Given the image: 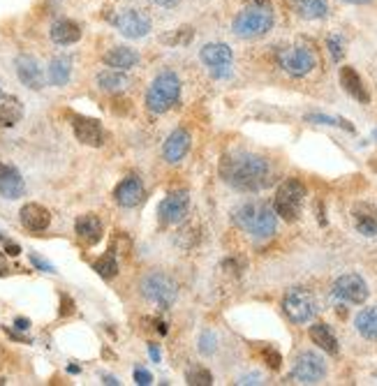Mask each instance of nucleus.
<instances>
[{"instance_id": "1", "label": "nucleus", "mask_w": 377, "mask_h": 386, "mask_svg": "<svg viewBox=\"0 0 377 386\" xmlns=\"http://www.w3.org/2000/svg\"><path fill=\"white\" fill-rule=\"evenodd\" d=\"M220 176L241 192H257L271 183V166L259 155H229L220 164Z\"/></svg>"}, {"instance_id": "2", "label": "nucleus", "mask_w": 377, "mask_h": 386, "mask_svg": "<svg viewBox=\"0 0 377 386\" xmlns=\"http://www.w3.org/2000/svg\"><path fill=\"white\" fill-rule=\"evenodd\" d=\"M276 17L271 5H248L232 21L234 35L241 40H259L273 30Z\"/></svg>"}, {"instance_id": "3", "label": "nucleus", "mask_w": 377, "mask_h": 386, "mask_svg": "<svg viewBox=\"0 0 377 386\" xmlns=\"http://www.w3.org/2000/svg\"><path fill=\"white\" fill-rule=\"evenodd\" d=\"M276 210L269 203L250 201L234 213V222L255 238H269L276 234Z\"/></svg>"}, {"instance_id": "4", "label": "nucleus", "mask_w": 377, "mask_h": 386, "mask_svg": "<svg viewBox=\"0 0 377 386\" xmlns=\"http://www.w3.org/2000/svg\"><path fill=\"white\" fill-rule=\"evenodd\" d=\"M180 100V79L176 72L164 70L146 90V109L150 113H167Z\"/></svg>"}, {"instance_id": "5", "label": "nucleus", "mask_w": 377, "mask_h": 386, "mask_svg": "<svg viewBox=\"0 0 377 386\" xmlns=\"http://www.w3.org/2000/svg\"><path fill=\"white\" fill-rule=\"evenodd\" d=\"M304 201H306V185L299 178H287L278 187L273 199V210L285 222H294L299 220Z\"/></svg>"}, {"instance_id": "6", "label": "nucleus", "mask_w": 377, "mask_h": 386, "mask_svg": "<svg viewBox=\"0 0 377 386\" xmlns=\"http://www.w3.org/2000/svg\"><path fill=\"white\" fill-rule=\"evenodd\" d=\"M283 313L294 324H306L311 322L315 313H318V301H315L313 292L304 290V287H294L283 299Z\"/></svg>"}, {"instance_id": "7", "label": "nucleus", "mask_w": 377, "mask_h": 386, "mask_svg": "<svg viewBox=\"0 0 377 386\" xmlns=\"http://www.w3.org/2000/svg\"><path fill=\"white\" fill-rule=\"evenodd\" d=\"M201 63L206 65L213 79H227L234 67V51L225 42H208L199 51Z\"/></svg>"}, {"instance_id": "8", "label": "nucleus", "mask_w": 377, "mask_h": 386, "mask_svg": "<svg viewBox=\"0 0 377 386\" xmlns=\"http://www.w3.org/2000/svg\"><path fill=\"white\" fill-rule=\"evenodd\" d=\"M141 294H144L148 301H153L155 306L169 310L171 306H174L178 290H176V283L169 276L155 271V273H148L144 280H141Z\"/></svg>"}, {"instance_id": "9", "label": "nucleus", "mask_w": 377, "mask_h": 386, "mask_svg": "<svg viewBox=\"0 0 377 386\" xmlns=\"http://www.w3.org/2000/svg\"><path fill=\"white\" fill-rule=\"evenodd\" d=\"M111 24H114V28L123 37H127V40H141V37H146L150 33V28H153L148 14L141 10H134V7L116 12Z\"/></svg>"}, {"instance_id": "10", "label": "nucleus", "mask_w": 377, "mask_h": 386, "mask_svg": "<svg viewBox=\"0 0 377 386\" xmlns=\"http://www.w3.org/2000/svg\"><path fill=\"white\" fill-rule=\"evenodd\" d=\"M278 65H280L290 77H306V74H311L315 70V65H318V56H315V51L308 47H290L278 54Z\"/></svg>"}, {"instance_id": "11", "label": "nucleus", "mask_w": 377, "mask_h": 386, "mask_svg": "<svg viewBox=\"0 0 377 386\" xmlns=\"http://www.w3.org/2000/svg\"><path fill=\"white\" fill-rule=\"evenodd\" d=\"M292 377L299 384H318L327 377V363H324L320 354L304 352V354H299L297 361H294Z\"/></svg>"}, {"instance_id": "12", "label": "nucleus", "mask_w": 377, "mask_h": 386, "mask_svg": "<svg viewBox=\"0 0 377 386\" xmlns=\"http://www.w3.org/2000/svg\"><path fill=\"white\" fill-rule=\"evenodd\" d=\"M334 296L338 301H345V303H364L368 299V285L366 280L357 276V273H345L334 283Z\"/></svg>"}, {"instance_id": "13", "label": "nucleus", "mask_w": 377, "mask_h": 386, "mask_svg": "<svg viewBox=\"0 0 377 386\" xmlns=\"http://www.w3.org/2000/svg\"><path fill=\"white\" fill-rule=\"evenodd\" d=\"M187 208H190V196H187V192H171L160 201L157 215H160L162 224H178L185 220Z\"/></svg>"}, {"instance_id": "14", "label": "nucleus", "mask_w": 377, "mask_h": 386, "mask_svg": "<svg viewBox=\"0 0 377 386\" xmlns=\"http://www.w3.org/2000/svg\"><path fill=\"white\" fill-rule=\"evenodd\" d=\"M72 130L77 141L86 143V146H102L104 143V130L100 125V120L88 118V116H72Z\"/></svg>"}, {"instance_id": "15", "label": "nucleus", "mask_w": 377, "mask_h": 386, "mask_svg": "<svg viewBox=\"0 0 377 386\" xmlns=\"http://www.w3.org/2000/svg\"><path fill=\"white\" fill-rule=\"evenodd\" d=\"M144 194H146V190H144V183H141L139 176H125L116 185L114 199H116L118 206L134 208V206H139V203L144 201Z\"/></svg>"}, {"instance_id": "16", "label": "nucleus", "mask_w": 377, "mask_h": 386, "mask_svg": "<svg viewBox=\"0 0 377 386\" xmlns=\"http://www.w3.org/2000/svg\"><path fill=\"white\" fill-rule=\"evenodd\" d=\"M14 67H17V77L24 86L33 88V90H42L44 88V72H42V65L37 63L33 56L28 54H21L14 60Z\"/></svg>"}, {"instance_id": "17", "label": "nucleus", "mask_w": 377, "mask_h": 386, "mask_svg": "<svg viewBox=\"0 0 377 386\" xmlns=\"http://www.w3.org/2000/svg\"><path fill=\"white\" fill-rule=\"evenodd\" d=\"M190 143H192L190 132H187L185 127H176V130L167 137V141H164V146H162L164 160H167L169 164L180 162L187 155V150H190Z\"/></svg>"}, {"instance_id": "18", "label": "nucleus", "mask_w": 377, "mask_h": 386, "mask_svg": "<svg viewBox=\"0 0 377 386\" xmlns=\"http://www.w3.org/2000/svg\"><path fill=\"white\" fill-rule=\"evenodd\" d=\"M74 234L79 236L81 243L86 245H97L104 236V227L102 220L93 213H86V215H79L77 222H74Z\"/></svg>"}, {"instance_id": "19", "label": "nucleus", "mask_w": 377, "mask_h": 386, "mask_svg": "<svg viewBox=\"0 0 377 386\" xmlns=\"http://www.w3.org/2000/svg\"><path fill=\"white\" fill-rule=\"evenodd\" d=\"M19 217H21V224L33 234L47 231L51 224V213L44 206H40V203H26L19 210Z\"/></svg>"}, {"instance_id": "20", "label": "nucleus", "mask_w": 377, "mask_h": 386, "mask_svg": "<svg viewBox=\"0 0 377 386\" xmlns=\"http://www.w3.org/2000/svg\"><path fill=\"white\" fill-rule=\"evenodd\" d=\"M0 194L5 199H19V196L26 194V183L21 178V173L10 164L0 162Z\"/></svg>"}, {"instance_id": "21", "label": "nucleus", "mask_w": 377, "mask_h": 386, "mask_svg": "<svg viewBox=\"0 0 377 386\" xmlns=\"http://www.w3.org/2000/svg\"><path fill=\"white\" fill-rule=\"evenodd\" d=\"M49 37L58 47H70L81 40V26L72 19H56L49 28Z\"/></svg>"}, {"instance_id": "22", "label": "nucleus", "mask_w": 377, "mask_h": 386, "mask_svg": "<svg viewBox=\"0 0 377 386\" xmlns=\"http://www.w3.org/2000/svg\"><path fill=\"white\" fill-rule=\"evenodd\" d=\"M139 60H141V56L134 49H130V47H114V49H109L107 54L102 56L104 65L111 67V70H123V72L132 70V67H137Z\"/></svg>"}, {"instance_id": "23", "label": "nucleus", "mask_w": 377, "mask_h": 386, "mask_svg": "<svg viewBox=\"0 0 377 386\" xmlns=\"http://www.w3.org/2000/svg\"><path fill=\"white\" fill-rule=\"evenodd\" d=\"M341 86H343L345 93L352 95L357 102H361V104L371 102V93H368V88L364 86V81H361L359 72L354 70V67H350V65L341 67Z\"/></svg>"}, {"instance_id": "24", "label": "nucleus", "mask_w": 377, "mask_h": 386, "mask_svg": "<svg viewBox=\"0 0 377 386\" xmlns=\"http://www.w3.org/2000/svg\"><path fill=\"white\" fill-rule=\"evenodd\" d=\"M352 220L359 234L364 236H377V208L373 203H357L352 208Z\"/></svg>"}, {"instance_id": "25", "label": "nucleus", "mask_w": 377, "mask_h": 386, "mask_svg": "<svg viewBox=\"0 0 377 386\" xmlns=\"http://www.w3.org/2000/svg\"><path fill=\"white\" fill-rule=\"evenodd\" d=\"M287 5L294 10V14L308 21H318L329 17V3L327 0H287Z\"/></svg>"}, {"instance_id": "26", "label": "nucleus", "mask_w": 377, "mask_h": 386, "mask_svg": "<svg viewBox=\"0 0 377 386\" xmlns=\"http://www.w3.org/2000/svg\"><path fill=\"white\" fill-rule=\"evenodd\" d=\"M47 77L51 86H65L72 77V60L67 56H56L47 67Z\"/></svg>"}, {"instance_id": "27", "label": "nucleus", "mask_w": 377, "mask_h": 386, "mask_svg": "<svg viewBox=\"0 0 377 386\" xmlns=\"http://www.w3.org/2000/svg\"><path fill=\"white\" fill-rule=\"evenodd\" d=\"M311 340L327 354H338V350H341V347H338V338L334 336V331H331L327 324H322V322L313 324L311 327Z\"/></svg>"}, {"instance_id": "28", "label": "nucleus", "mask_w": 377, "mask_h": 386, "mask_svg": "<svg viewBox=\"0 0 377 386\" xmlns=\"http://www.w3.org/2000/svg\"><path fill=\"white\" fill-rule=\"evenodd\" d=\"M354 327H357L359 336L366 340H377V306L373 308H364L354 320Z\"/></svg>"}, {"instance_id": "29", "label": "nucleus", "mask_w": 377, "mask_h": 386, "mask_svg": "<svg viewBox=\"0 0 377 386\" xmlns=\"http://www.w3.org/2000/svg\"><path fill=\"white\" fill-rule=\"evenodd\" d=\"M97 86L102 90H109V93H118V90H125L130 86V79L123 70H102L97 74Z\"/></svg>"}, {"instance_id": "30", "label": "nucleus", "mask_w": 377, "mask_h": 386, "mask_svg": "<svg viewBox=\"0 0 377 386\" xmlns=\"http://www.w3.org/2000/svg\"><path fill=\"white\" fill-rule=\"evenodd\" d=\"M24 116V107L17 97H3L0 100V127H14Z\"/></svg>"}, {"instance_id": "31", "label": "nucleus", "mask_w": 377, "mask_h": 386, "mask_svg": "<svg viewBox=\"0 0 377 386\" xmlns=\"http://www.w3.org/2000/svg\"><path fill=\"white\" fill-rule=\"evenodd\" d=\"M93 269H95V273L104 278V280H111L116 273H118V259H116V252L114 250H109V252H104L100 259H97L93 264Z\"/></svg>"}, {"instance_id": "32", "label": "nucleus", "mask_w": 377, "mask_h": 386, "mask_svg": "<svg viewBox=\"0 0 377 386\" xmlns=\"http://www.w3.org/2000/svg\"><path fill=\"white\" fill-rule=\"evenodd\" d=\"M192 35H194V30L190 26H183V28L171 30L169 35H164L162 42L169 44V47H185V44L192 42Z\"/></svg>"}, {"instance_id": "33", "label": "nucleus", "mask_w": 377, "mask_h": 386, "mask_svg": "<svg viewBox=\"0 0 377 386\" xmlns=\"http://www.w3.org/2000/svg\"><path fill=\"white\" fill-rule=\"evenodd\" d=\"M185 382L192 384V386H211L213 384V375L204 368H190L185 373Z\"/></svg>"}, {"instance_id": "34", "label": "nucleus", "mask_w": 377, "mask_h": 386, "mask_svg": "<svg viewBox=\"0 0 377 386\" xmlns=\"http://www.w3.org/2000/svg\"><path fill=\"white\" fill-rule=\"evenodd\" d=\"M306 120H308V123H318V125H341V127H348V130H354L348 120L331 118V116H324V113H308Z\"/></svg>"}, {"instance_id": "35", "label": "nucleus", "mask_w": 377, "mask_h": 386, "mask_svg": "<svg viewBox=\"0 0 377 386\" xmlns=\"http://www.w3.org/2000/svg\"><path fill=\"white\" fill-rule=\"evenodd\" d=\"M262 359L271 370H280V366H283V357H280V352H278L276 347H264Z\"/></svg>"}, {"instance_id": "36", "label": "nucleus", "mask_w": 377, "mask_h": 386, "mask_svg": "<svg viewBox=\"0 0 377 386\" xmlns=\"http://www.w3.org/2000/svg\"><path fill=\"white\" fill-rule=\"evenodd\" d=\"M215 343H218L215 333L204 331V333H201V340H199V350H201V354H206V357H211V354L215 352V347H218Z\"/></svg>"}, {"instance_id": "37", "label": "nucleus", "mask_w": 377, "mask_h": 386, "mask_svg": "<svg viewBox=\"0 0 377 386\" xmlns=\"http://www.w3.org/2000/svg\"><path fill=\"white\" fill-rule=\"evenodd\" d=\"M327 47H329V54L334 60H341L343 58V40H341V35H331L329 40H327Z\"/></svg>"}, {"instance_id": "38", "label": "nucleus", "mask_w": 377, "mask_h": 386, "mask_svg": "<svg viewBox=\"0 0 377 386\" xmlns=\"http://www.w3.org/2000/svg\"><path fill=\"white\" fill-rule=\"evenodd\" d=\"M30 264H33L37 271H42V273H56V269L51 266L47 259H42V257L35 255V252H30Z\"/></svg>"}, {"instance_id": "39", "label": "nucleus", "mask_w": 377, "mask_h": 386, "mask_svg": "<svg viewBox=\"0 0 377 386\" xmlns=\"http://www.w3.org/2000/svg\"><path fill=\"white\" fill-rule=\"evenodd\" d=\"M134 382L141 384V386H148V384H153V375H150L148 370H144V368H137L134 370Z\"/></svg>"}, {"instance_id": "40", "label": "nucleus", "mask_w": 377, "mask_h": 386, "mask_svg": "<svg viewBox=\"0 0 377 386\" xmlns=\"http://www.w3.org/2000/svg\"><path fill=\"white\" fill-rule=\"evenodd\" d=\"M74 313V301L70 296H60V317H67V315H72Z\"/></svg>"}, {"instance_id": "41", "label": "nucleus", "mask_w": 377, "mask_h": 386, "mask_svg": "<svg viewBox=\"0 0 377 386\" xmlns=\"http://www.w3.org/2000/svg\"><path fill=\"white\" fill-rule=\"evenodd\" d=\"M153 3L157 7H164V10H174V7H178L183 0H153Z\"/></svg>"}, {"instance_id": "42", "label": "nucleus", "mask_w": 377, "mask_h": 386, "mask_svg": "<svg viewBox=\"0 0 377 386\" xmlns=\"http://www.w3.org/2000/svg\"><path fill=\"white\" fill-rule=\"evenodd\" d=\"M14 327H17L19 331H28L30 329V322L24 320V317H17V320H14Z\"/></svg>"}, {"instance_id": "43", "label": "nucleus", "mask_w": 377, "mask_h": 386, "mask_svg": "<svg viewBox=\"0 0 377 386\" xmlns=\"http://www.w3.org/2000/svg\"><path fill=\"white\" fill-rule=\"evenodd\" d=\"M5 252L7 255H12V257H17L21 252V248L17 243H5Z\"/></svg>"}, {"instance_id": "44", "label": "nucleus", "mask_w": 377, "mask_h": 386, "mask_svg": "<svg viewBox=\"0 0 377 386\" xmlns=\"http://www.w3.org/2000/svg\"><path fill=\"white\" fill-rule=\"evenodd\" d=\"M148 352H150V359H153L155 363H160V350H157L155 345H150V347H148Z\"/></svg>"}, {"instance_id": "45", "label": "nucleus", "mask_w": 377, "mask_h": 386, "mask_svg": "<svg viewBox=\"0 0 377 386\" xmlns=\"http://www.w3.org/2000/svg\"><path fill=\"white\" fill-rule=\"evenodd\" d=\"M102 380H104V384H109V386H116V384H120V382L116 380V377H111V375H104Z\"/></svg>"}, {"instance_id": "46", "label": "nucleus", "mask_w": 377, "mask_h": 386, "mask_svg": "<svg viewBox=\"0 0 377 386\" xmlns=\"http://www.w3.org/2000/svg\"><path fill=\"white\" fill-rule=\"evenodd\" d=\"M343 3H350V5H368V3H373V0H343Z\"/></svg>"}, {"instance_id": "47", "label": "nucleus", "mask_w": 377, "mask_h": 386, "mask_svg": "<svg viewBox=\"0 0 377 386\" xmlns=\"http://www.w3.org/2000/svg\"><path fill=\"white\" fill-rule=\"evenodd\" d=\"M248 5H271V0H246Z\"/></svg>"}]
</instances>
